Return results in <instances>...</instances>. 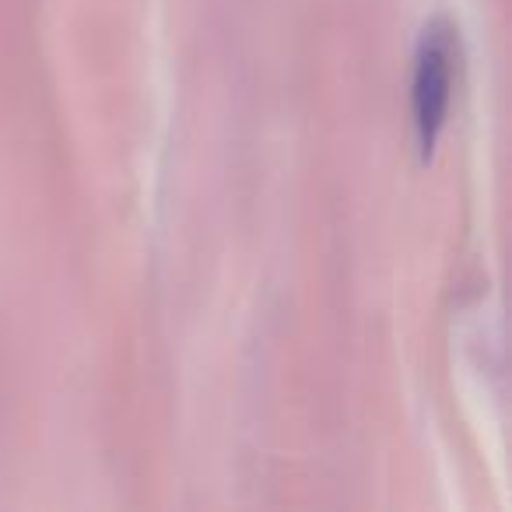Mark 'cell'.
I'll return each mask as SVG.
<instances>
[{"mask_svg": "<svg viewBox=\"0 0 512 512\" xmlns=\"http://www.w3.org/2000/svg\"><path fill=\"white\" fill-rule=\"evenodd\" d=\"M453 57L456 29L446 18L428 22L418 43V60H414V123H418V141L425 158L439 141L449 99H453Z\"/></svg>", "mask_w": 512, "mask_h": 512, "instance_id": "1", "label": "cell"}]
</instances>
